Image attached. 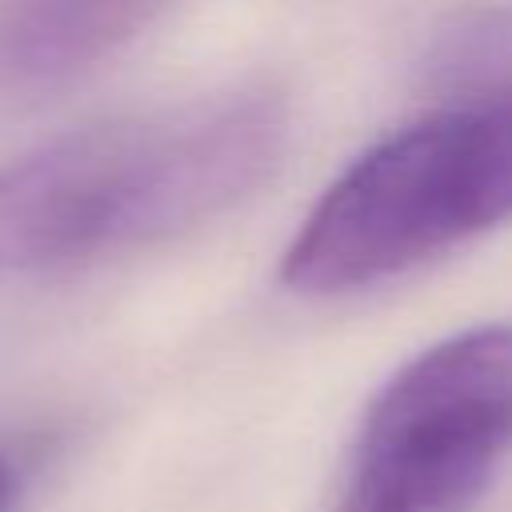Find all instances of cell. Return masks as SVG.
<instances>
[{
	"mask_svg": "<svg viewBox=\"0 0 512 512\" xmlns=\"http://www.w3.org/2000/svg\"><path fill=\"white\" fill-rule=\"evenodd\" d=\"M288 112L272 88L72 128L0 164V284L52 276L184 236L280 164Z\"/></svg>",
	"mask_w": 512,
	"mask_h": 512,
	"instance_id": "obj_1",
	"label": "cell"
},
{
	"mask_svg": "<svg viewBox=\"0 0 512 512\" xmlns=\"http://www.w3.org/2000/svg\"><path fill=\"white\" fill-rule=\"evenodd\" d=\"M512 220V84L464 92L364 148L280 260L300 296L388 280Z\"/></svg>",
	"mask_w": 512,
	"mask_h": 512,
	"instance_id": "obj_2",
	"label": "cell"
},
{
	"mask_svg": "<svg viewBox=\"0 0 512 512\" xmlns=\"http://www.w3.org/2000/svg\"><path fill=\"white\" fill-rule=\"evenodd\" d=\"M512 448V324L412 356L368 404L336 512H472Z\"/></svg>",
	"mask_w": 512,
	"mask_h": 512,
	"instance_id": "obj_3",
	"label": "cell"
},
{
	"mask_svg": "<svg viewBox=\"0 0 512 512\" xmlns=\"http://www.w3.org/2000/svg\"><path fill=\"white\" fill-rule=\"evenodd\" d=\"M172 0H0V96L44 100L64 92L124 44H132Z\"/></svg>",
	"mask_w": 512,
	"mask_h": 512,
	"instance_id": "obj_4",
	"label": "cell"
},
{
	"mask_svg": "<svg viewBox=\"0 0 512 512\" xmlns=\"http://www.w3.org/2000/svg\"><path fill=\"white\" fill-rule=\"evenodd\" d=\"M16 496H20V480L12 460L0 452V512H16Z\"/></svg>",
	"mask_w": 512,
	"mask_h": 512,
	"instance_id": "obj_5",
	"label": "cell"
}]
</instances>
